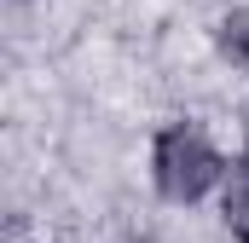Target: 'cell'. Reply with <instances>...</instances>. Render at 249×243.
<instances>
[{
    "mask_svg": "<svg viewBox=\"0 0 249 243\" xmlns=\"http://www.w3.org/2000/svg\"><path fill=\"white\" fill-rule=\"evenodd\" d=\"M220 151L197 133V127H162L157 133V191L168 203H197L209 185L220 180Z\"/></svg>",
    "mask_w": 249,
    "mask_h": 243,
    "instance_id": "1",
    "label": "cell"
},
{
    "mask_svg": "<svg viewBox=\"0 0 249 243\" xmlns=\"http://www.w3.org/2000/svg\"><path fill=\"white\" fill-rule=\"evenodd\" d=\"M220 52L249 69V6H238V12L220 17Z\"/></svg>",
    "mask_w": 249,
    "mask_h": 243,
    "instance_id": "2",
    "label": "cell"
},
{
    "mask_svg": "<svg viewBox=\"0 0 249 243\" xmlns=\"http://www.w3.org/2000/svg\"><path fill=\"white\" fill-rule=\"evenodd\" d=\"M226 226H232V238H238V243H249V174L226 191Z\"/></svg>",
    "mask_w": 249,
    "mask_h": 243,
    "instance_id": "3",
    "label": "cell"
}]
</instances>
